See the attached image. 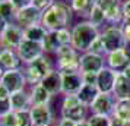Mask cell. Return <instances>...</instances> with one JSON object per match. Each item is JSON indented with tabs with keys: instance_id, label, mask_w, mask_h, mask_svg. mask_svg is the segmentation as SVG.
Segmentation results:
<instances>
[{
	"instance_id": "6da1fadb",
	"label": "cell",
	"mask_w": 130,
	"mask_h": 126,
	"mask_svg": "<svg viewBox=\"0 0 130 126\" xmlns=\"http://www.w3.org/2000/svg\"><path fill=\"white\" fill-rule=\"evenodd\" d=\"M73 10H72L69 2L66 0H54L53 3L42 10L41 24L48 31H59L61 28H69L73 19Z\"/></svg>"
},
{
	"instance_id": "7a4b0ae2",
	"label": "cell",
	"mask_w": 130,
	"mask_h": 126,
	"mask_svg": "<svg viewBox=\"0 0 130 126\" xmlns=\"http://www.w3.org/2000/svg\"><path fill=\"white\" fill-rule=\"evenodd\" d=\"M101 30L91 24L86 19H82L72 26V46L79 53H86L92 46V43L100 37Z\"/></svg>"
},
{
	"instance_id": "3957f363",
	"label": "cell",
	"mask_w": 130,
	"mask_h": 126,
	"mask_svg": "<svg viewBox=\"0 0 130 126\" xmlns=\"http://www.w3.org/2000/svg\"><path fill=\"white\" fill-rule=\"evenodd\" d=\"M56 57H57L56 69L60 71L61 73L80 72V69H79L80 53L73 46H61L56 51Z\"/></svg>"
},
{
	"instance_id": "277c9868",
	"label": "cell",
	"mask_w": 130,
	"mask_h": 126,
	"mask_svg": "<svg viewBox=\"0 0 130 126\" xmlns=\"http://www.w3.org/2000/svg\"><path fill=\"white\" fill-rule=\"evenodd\" d=\"M60 113H61V117H64V119H70L76 123H80V122L86 120L88 106L82 104L77 95H64L63 101H61Z\"/></svg>"
},
{
	"instance_id": "5b68a950",
	"label": "cell",
	"mask_w": 130,
	"mask_h": 126,
	"mask_svg": "<svg viewBox=\"0 0 130 126\" xmlns=\"http://www.w3.org/2000/svg\"><path fill=\"white\" fill-rule=\"evenodd\" d=\"M101 40L104 43L107 54L111 53V51H116V50L129 47L120 25H105L101 30Z\"/></svg>"
},
{
	"instance_id": "8992f818",
	"label": "cell",
	"mask_w": 130,
	"mask_h": 126,
	"mask_svg": "<svg viewBox=\"0 0 130 126\" xmlns=\"http://www.w3.org/2000/svg\"><path fill=\"white\" fill-rule=\"evenodd\" d=\"M42 19V10L37 9L34 5H22L19 7L18 13H16V18H15V24L19 25L21 28H28L32 25L41 24Z\"/></svg>"
},
{
	"instance_id": "52a82bcc",
	"label": "cell",
	"mask_w": 130,
	"mask_h": 126,
	"mask_svg": "<svg viewBox=\"0 0 130 126\" xmlns=\"http://www.w3.org/2000/svg\"><path fill=\"white\" fill-rule=\"evenodd\" d=\"M95 5H98L104 10L107 25H121V22H123V12H121L123 0H95Z\"/></svg>"
},
{
	"instance_id": "ba28073f",
	"label": "cell",
	"mask_w": 130,
	"mask_h": 126,
	"mask_svg": "<svg viewBox=\"0 0 130 126\" xmlns=\"http://www.w3.org/2000/svg\"><path fill=\"white\" fill-rule=\"evenodd\" d=\"M0 84L3 85L10 94L25 90L26 79H25V75H24L22 67H19V69H10V71H5L3 75H2V78H0Z\"/></svg>"
},
{
	"instance_id": "9c48e42d",
	"label": "cell",
	"mask_w": 130,
	"mask_h": 126,
	"mask_svg": "<svg viewBox=\"0 0 130 126\" xmlns=\"http://www.w3.org/2000/svg\"><path fill=\"white\" fill-rule=\"evenodd\" d=\"M24 28H21L19 25L9 24L6 30L0 34V47L3 48H13L18 50V47L24 41Z\"/></svg>"
},
{
	"instance_id": "30bf717a",
	"label": "cell",
	"mask_w": 130,
	"mask_h": 126,
	"mask_svg": "<svg viewBox=\"0 0 130 126\" xmlns=\"http://www.w3.org/2000/svg\"><path fill=\"white\" fill-rule=\"evenodd\" d=\"M16 53H18L19 59H21V63L29 65L32 62H35L37 59H40L42 54H45V51H44V47H42L41 43H34V41H29V40H24L22 44L18 47Z\"/></svg>"
},
{
	"instance_id": "8fae6325",
	"label": "cell",
	"mask_w": 130,
	"mask_h": 126,
	"mask_svg": "<svg viewBox=\"0 0 130 126\" xmlns=\"http://www.w3.org/2000/svg\"><path fill=\"white\" fill-rule=\"evenodd\" d=\"M105 66V56L95 54L92 51H86V53L80 54V59H79L80 73H98Z\"/></svg>"
},
{
	"instance_id": "7c38bea8",
	"label": "cell",
	"mask_w": 130,
	"mask_h": 126,
	"mask_svg": "<svg viewBox=\"0 0 130 126\" xmlns=\"http://www.w3.org/2000/svg\"><path fill=\"white\" fill-rule=\"evenodd\" d=\"M116 98L112 94L108 92H100L94 103L89 106L92 110V114H102V116H112L114 111V106H116Z\"/></svg>"
},
{
	"instance_id": "4fadbf2b",
	"label": "cell",
	"mask_w": 130,
	"mask_h": 126,
	"mask_svg": "<svg viewBox=\"0 0 130 126\" xmlns=\"http://www.w3.org/2000/svg\"><path fill=\"white\" fill-rule=\"evenodd\" d=\"M105 63L108 67L114 69L116 72H121L124 67L130 63V48H121L111 51L105 56Z\"/></svg>"
},
{
	"instance_id": "5bb4252c",
	"label": "cell",
	"mask_w": 130,
	"mask_h": 126,
	"mask_svg": "<svg viewBox=\"0 0 130 126\" xmlns=\"http://www.w3.org/2000/svg\"><path fill=\"white\" fill-rule=\"evenodd\" d=\"M63 84H61V94L64 95H77L83 87V79L80 72L61 73Z\"/></svg>"
},
{
	"instance_id": "9a60e30c",
	"label": "cell",
	"mask_w": 130,
	"mask_h": 126,
	"mask_svg": "<svg viewBox=\"0 0 130 126\" xmlns=\"http://www.w3.org/2000/svg\"><path fill=\"white\" fill-rule=\"evenodd\" d=\"M29 113L34 126H50L53 123V111L50 108V104L32 106L29 108Z\"/></svg>"
},
{
	"instance_id": "2e32d148",
	"label": "cell",
	"mask_w": 130,
	"mask_h": 126,
	"mask_svg": "<svg viewBox=\"0 0 130 126\" xmlns=\"http://www.w3.org/2000/svg\"><path fill=\"white\" fill-rule=\"evenodd\" d=\"M117 75H118V72H116L114 69H111V67H108V66H105L101 72H98V76H96V87H98L100 92L112 94Z\"/></svg>"
},
{
	"instance_id": "e0dca14e",
	"label": "cell",
	"mask_w": 130,
	"mask_h": 126,
	"mask_svg": "<svg viewBox=\"0 0 130 126\" xmlns=\"http://www.w3.org/2000/svg\"><path fill=\"white\" fill-rule=\"evenodd\" d=\"M61 84H63V76L61 72L57 69H53L50 73H47L41 81V85L51 94V95H57L61 94Z\"/></svg>"
},
{
	"instance_id": "ac0fdd59",
	"label": "cell",
	"mask_w": 130,
	"mask_h": 126,
	"mask_svg": "<svg viewBox=\"0 0 130 126\" xmlns=\"http://www.w3.org/2000/svg\"><path fill=\"white\" fill-rule=\"evenodd\" d=\"M10 106L13 111H24L29 110L32 107V100H31V92L26 90L18 91L10 94Z\"/></svg>"
},
{
	"instance_id": "d6986e66",
	"label": "cell",
	"mask_w": 130,
	"mask_h": 126,
	"mask_svg": "<svg viewBox=\"0 0 130 126\" xmlns=\"http://www.w3.org/2000/svg\"><path fill=\"white\" fill-rule=\"evenodd\" d=\"M0 66L5 71L19 69L21 67V59H19L16 50L0 47Z\"/></svg>"
},
{
	"instance_id": "ffe728a7",
	"label": "cell",
	"mask_w": 130,
	"mask_h": 126,
	"mask_svg": "<svg viewBox=\"0 0 130 126\" xmlns=\"http://www.w3.org/2000/svg\"><path fill=\"white\" fill-rule=\"evenodd\" d=\"M112 95L116 100H130V79L124 76L121 72H118L117 75Z\"/></svg>"
},
{
	"instance_id": "44dd1931",
	"label": "cell",
	"mask_w": 130,
	"mask_h": 126,
	"mask_svg": "<svg viewBox=\"0 0 130 126\" xmlns=\"http://www.w3.org/2000/svg\"><path fill=\"white\" fill-rule=\"evenodd\" d=\"M47 34H48V30L42 24H37V25H32V26H28V28H24V38L34 43H41L42 44Z\"/></svg>"
},
{
	"instance_id": "7402d4cb",
	"label": "cell",
	"mask_w": 130,
	"mask_h": 126,
	"mask_svg": "<svg viewBox=\"0 0 130 126\" xmlns=\"http://www.w3.org/2000/svg\"><path fill=\"white\" fill-rule=\"evenodd\" d=\"M19 7H21V5L16 0H0V15L6 19L9 24L15 22Z\"/></svg>"
},
{
	"instance_id": "603a6c76",
	"label": "cell",
	"mask_w": 130,
	"mask_h": 126,
	"mask_svg": "<svg viewBox=\"0 0 130 126\" xmlns=\"http://www.w3.org/2000/svg\"><path fill=\"white\" fill-rule=\"evenodd\" d=\"M31 100H32V106H42V104H50L51 101V94L48 92L41 84H37L31 87Z\"/></svg>"
},
{
	"instance_id": "cb8c5ba5",
	"label": "cell",
	"mask_w": 130,
	"mask_h": 126,
	"mask_svg": "<svg viewBox=\"0 0 130 126\" xmlns=\"http://www.w3.org/2000/svg\"><path fill=\"white\" fill-rule=\"evenodd\" d=\"M112 117L130 125V100H117L114 106Z\"/></svg>"
},
{
	"instance_id": "d4e9b609",
	"label": "cell",
	"mask_w": 130,
	"mask_h": 126,
	"mask_svg": "<svg viewBox=\"0 0 130 126\" xmlns=\"http://www.w3.org/2000/svg\"><path fill=\"white\" fill-rule=\"evenodd\" d=\"M94 3L95 0H69V5H70L73 13L83 19L88 18L91 7L94 6Z\"/></svg>"
},
{
	"instance_id": "484cf974",
	"label": "cell",
	"mask_w": 130,
	"mask_h": 126,
	"mask_svg": "<svg viewBox=\"0 0 130 126\" xmlns=\"http://www.w3.org/2000/svg\"><path fill=\"white\" fill-rule=\"evenodd\" d=\"M100 94V90H98V87L96 85H88V84H83L82 90L79 91V94H77V98L80 100L82 104L85 106H91L94 100L96 98V95Z\"/></svg>"
},
{
	"instance_id": "4316f807",
	"label": "cell",
	"mask_w": 130,
	"mask_h": 126,
	"mask_svg": "<svg viewBox=\"0 0 130 126\" xmlns=\"http://www.w3.org/2000/svg\"><path fill=\"white\" fill-rule=\"evenodd\" d=\"M86 21H89V22L94 25V26H96L98 30L104 28V26H105V24H107V19H105V13H104V10H102L98 5H95V3H94V6L91 7V12H89Z\"/></svg>"
},
{
	"instance_id": "83f0119b",
	"label": "cell",
	"mask_w": 130,
	"mask_h": 126,
	"mask_svg": "<svg viewBox=\"0 0 130 126\" xmlns=\"http://www.w3.org/2000/svg\"><path fill=\"white\" fill-rule=\"evenodd\" d=\"M22 71H24V75H25V79H26V84H29L31 87H34L37 84H41L42 78H44V75H42L38 69H37L32 63L29 65H25V67H22Z\"/></svg>"
},
{
	"instance_id": "f1b7e54d",
	"label": "cell",
	"mask_w": 130,
	"mask_h": 126,
	"mask_svg": "<svg viewBox=\"0 0 130 126\" xmlns=\"http://www.w3.org/2000/svg\"><path fill=\"white\" fill-rule=\"evenodd\" d=\"M42 47L45 54H56V51L61 47V44L59 41V37H57V31H48L45 40L42 41Z\"/></svg>"
},
{
	"instance_id": "f546056e",
	"label": "cell",
	"mask_w": 130,
	"mask_h": 126,
	"mask_svg": "<svg viewBox=\"0 0 130 126\" xmlns=\"http://www.w3.org/2000/svg\"><path fill=\"white\" fill-rule=\"evenodd\" d=\"M89 126H111V116L102 114H92L86 119Z\"/></svg>"
},
{
	"instance_id": "4dcf8cb0",
	"label": "cell",
	"mask_w": 130,
	"mask_h": 126,
	"mask_svg": "<svg viewBox=\"0 0 130 126\" xmlns=\"http://www.w3.org/2000/svg\"><path fill=\"white\" fill-rule=\"evenodd\" d=\"M0 126H18V114L16 111H9L0 117Z\"/></svg>"
},
{
	"instance_id": "1f68e13d",
	"label": "cell",
	"mask_w": 130,
	"mask_h": 126,
	"mask_svg": "<svg viewBox=\"0 0 130 126\" xmlns=\"http://www.w3.org/2000/svg\"><path fill=\"white\" fill-rule=\"evenodd\" d=\"M57 37L61 46H72V28H61L57 31Z\"/></svg>"
},
{
	"instance_id": "d6a6232c",
	"label": "cell",
	"mask_w": 130,
	"mask_h": 126,
	"mask_svg": "<svg viewBox=\"0 0 130 126\" xmlns=\"http://www.w3.org/2000/svg\"><path fill=\"white\" fill-rule=\"evenodd\" d=\"M16 114H18V126H34L32 119H31L29 110L16 111Z\"/></svg>"
},
{
	"instance_id": "836d02e7",
	"label": "cell",
	"mask_w": 130,
	"mask_h": 126,
	"mask_svg": "<svg viewBox=\"0 0 130 126\" xmlns=\"http://www.w3.org/2000/svg\"><path fill=\"white\" fill-rule=\"evenodd\" d=\"M89 51H92V53H95V54H101V56H107L104 43H102V40H101V34H100V37L92 43V46H91V48H89Z\"/></svg>"
},
{
	"instance_id": "e575fe53",
	"label": "cell",
	"mask_w": 130,
	"mask_h": 126,
	"mask_svg": "<svg viewBox=\"0 0 130 126\" xmlns=\"http://www.w3.org/2000/svg\"><path fill=\"white\" fill-rule=\"evenodd\" d=\"M12 111L10 106V97H0V117L5 116L6 113Z\"/></svg>"
},
{
	"instance_id": "d590c367",
	"label": "cell",
	"mask_w": 130,
	"mask_h": 126,
	"mask_svg": "<svg viewBox=\"0 0 130 126\" xmlns=\"http://www.w3.org/2000/svg\"><path fill=\"white\" fill-rule=\"evenodd\" d=\"M54 0H31V5H34L37 9H40V10H44V9H47L51 3H53Z\"/></svg>"
},
{
	"instance_id": "8d00e7d4",
	"label": "cell",
	"mask_w": 130,
	"mask_h": 126,
	"mask_svg": "<svg viewBox=\"0 0 130 126\" xmlns=\"http://www.w3.org/2000/svg\"><path fill=\"white\" fill-rule=\"evenodd\" d=\"M120 26H121V31H123V35H124V38H126V41H127V44L130 46V19L123 21Z\"/></svg>"
},
{
	"instance_id": "74e56055",
	"label": "cell",
	"mask_w": 130,
	"mask_h": 126,
	"mask_svg": "<svg viewBox=\"0 0 130 126\" xmlns=\"http://www.w3.org/2000/svg\"><path fill=\"white\" fill-rule=\"evenodd\" d=\"M96 76H98V73H82L83 84L96 85Z\"/></svg>"
},
{
	"instance_id": "f35d334b",
	"label": "cell",
	"mask_w": 130,
	"mask_h": 126,
	"mask_svg": "<svg viewBox=\"0 0 130 126\" xmlns=\"http://www.w3.org/2000/svg\"><path fill=\"white\" fill-rule=\"evenodd\" d=\"M121 12H123V21L130 19V0H123Z\"/></svg>"
},
{
	"instance_id": "ab89813d",
	"label": "cell",
	"mask_w": 130,
	"mask_h": 126,
	"mask_svg": "<svg viewBox=\"0 0 130 126\" xmlns=\"http://www.w3.org/2000/svg\"><path fill=\"white\" fill-rule=\"evenodd\" d=\"M57 126H77V123L76 122H73V120H70V119H64V117H61V119L59 120Z\"/></svg>"
},
{
	"instance_id": "60d3db41",
	"label": "cell",
	"mask_w": 130,
	"mask_h": 126,
	"mask_svg": "<svg viewBox=\"0 0 130 126\" xmlns=\"http://www.w3.org/2000/svg\"><path fill=\"white\" fill-rule=\"evenodd\" d=\"M7 25H9V22H7L6 19H5L3 16H2V15H0V34H2L3 31L6 30V26H7Z\"/></svg>"
},
{
	"instance_id": "b9f144b4",
	"label": "cell",
	"mask_w": 130,
	"mask_h": 126,
	"mask_svg": "<svg viewBox=\"0 0 130 126\" xmlns=\"http://www.w3.org/2000/svg\"><path fill=\"white\" fill-rule=\"evenodd\" d=\"M111 126H130V125H127V123H124V122H120V120L111 117Z\"/></svg>"
},
{
	"instance_id": "7bdbcfd3",
	"label": "cell",
	"mask_w": 130,
	"mask_h": 126,
	"mask_svg": "<svg viewBox=\"0 0 130 126\" xmlns=\"http://www.w3.org/2000/svg\"><path fill=\"white\" fill-rule=\"evenodd\" d=\"M121 73H123L124 76H127V78L130 79V63H129V65H127L126 67H124L123 71H121Z\"/></svg>"
},
{
	"instance_id": "ee69618b",
	"label": "cell",
	"mask_w": 130,
	"mask_h": 126,
	"mask_svg": "<svg viewBox=\"0 0 130 126\" xmlns=\"http://www.w3.org/2000/svg\"><path fill=\"white\" fill-rule=\"evenodd\" d=\"M16 2H18L21 6H22V5H28V3H31V0H16Z\"/></svg>"
},
{
	"instance_id": "f6af8a7d",
	"label": "cell",
	"mask_w": 130,
	"mask_h": 126,
	"mask_svg": "<svg viewBox=\"0 0 130 126\" xmlns=\"http://www.w3.org/2000/svg\"><path fill=\"white\" fill-rule=\"evenodd\" d=\"M77 126H89V125H88V122L85 120V122H80V123H77Z\"/></svg>"
},
{
	"instance_id": "bcb514c9",
	"label": "cell",
	"mask_w": 130,
	"mask_h": 126,
	"mask_svg": "<svg viewBox=\"0 0 130 126\" xmlns=\"http://www.w3.org/2000/svg\"><path fill=\"white\" fill-rule=\"evenodd\" d=\"M3 72H5V69H3V67L0 66V78H2V75H3Z\"/></svg>"
}]
</instances>
